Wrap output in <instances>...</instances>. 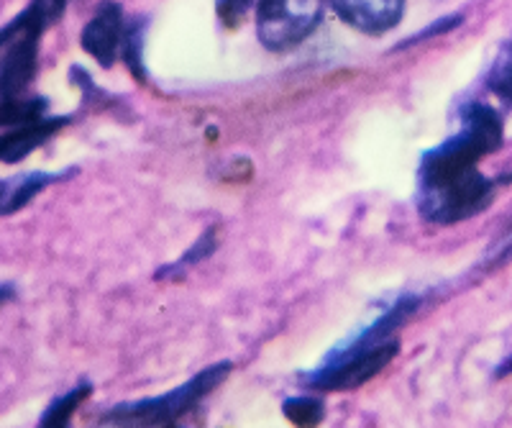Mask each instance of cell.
<instances>
[{"label":"cell","instance_id":"6da1fadb","mask_svg":"<svg viewBox=\"0 0 512 428\" xmlns=\"http://www.w3.org/2000/svg\"><path fill=\"white\" fill-rule=\"evenodd\" d=\"M420 308V298H400L390 311L379 316L369 329L361 331L356 339L346 341L333 349L331 357L323 367L305 377V385L313 390H328V393H344L364 385L397 357L400 341L397 329L408 321Z\"/></svg>","mask_w":512,"mask_h":428},{"label":"cell","instance_id":"7a4b0ae2","mask_svg":"<svg viewBox=\"0 0 512 428\" xmlns=\"http://www.w3.org/2000/svg\"><path fill=\"white\" fill-rule=\"evenodd\" d=\"M505 141L502 116L487 103H469L461 111V129L443 144L423 154L418 167V185L441 182L448 177L477 170L487 154L497 152Z\"/></svg>","mask_w":512,"mask_h":428},{"label":"cell","instance_id":"3957f363","mask_svg":"<svg viewBox=\"0 0 512 428\" xmlns=\"http://www.w3.org/2000/svg\"><path fill=\"white\" fill-rule=\"evenodd\" d=\"M228 375H231V362H218L182 382L172 393L116 405L105 413L103 421L113 426H172L185 413H190L205 395L213 393Z\"/></svg>","mask_w":512,"mask_h":428},{"label":"cell","instance_id":"277c9868","mask_svg":"<svg viewBox=\"0 0 512 428\" xmlns=\"http://www.w3.org/2000/svg\"><path fill=\"white\" fill-rule=\"evenodd\" d=\"M497 188L500 182L482 175L477 167L448 180L418 185V211L425 221L451 226L487 211L495 200Z\"/></svg>","mask_w":512,"mask_h":428},{"label":"cell","instance_id":"5b68a950","mask_svg":"<svg viewBox=\"0 0 512 428\" xmlns=\"http://www.w3.org/2000/svg\"><path fill=\"white\" fill-rule=\"evenodd\" d=\"M323 0H256V34L272 52L305 42L320 24Z\"/></svg>","mask_w":512,"mask_h":428},{"label":"cell","instance_id":"8992f818","mask_svg":"<svg viewBox=\"0 0 512 428\" xmlns=\"http://www.w3.org/2000/svg\"><path fill=\"white\" fill-rule=\"evenodd\" d=\"M126 39V16L116 0H105L95 8L85 29H82L80 44L100 67H113L123 49Z\"/></svg>","mask_w":512,"mask_h":428},{"label":"cell","instance_id":"52a82bcc","mask_svg":"<svg viewBox=\"0 0 512 428\" xmlns=\"http://www.w3.org/2000/svg\"><path fill=\"white\" fill-rule=\"evenodd\" d=\"M70 116H44L39 121H29V124L8 126L0 131V162L3 165H16L31 152L44 147L54 134L70 124Z\"/></svg>","mask_w":512,"mask_h":428},{"label":"cell","instance_id":"ba28073f","mask_svg":"<svg viewBox=\"0 0 512 428\" xmlns=\"http://www.w3.org/2000/svg\"><path fill=\"white\" fill-rule=\"evenodd\" d=\"M346 24L367 34H384L400 24L405 0H328Z\"/></svg>","mask_w":512,"mask_h":428},{"label":"cell","instance_id":"9c48e42d","mask_svg":"<svg viewBox=\"0 0 512 428\" xmlns=\"http://www.w3.org/2000/svg\"><path fill=\"white\" fill-rule=\"evenodd\" d=\"M77 170L64 172H24V175L0 177V218H8L26 208L31 200L57 182L67 180Z\"/></svg>","mask_w":512,"mask_h":428},{"label":"cell","instance_id":"30bf717a","mask_svg":"<svg viewBox=\"0 0 512 428\" xmlns=\"http://www.w3.org/2000/svg\"><path fill=\"white\" fill-rule=\"evenodd\" d=\"M49 100L41 95H18V98L0 100V129L8 126L29 124V121H39V118L49 116Z\"/></svg>","mask_w":512,"mask_h":428},{"label":"cell","instance_id":"8fae6325","mask_svg":"<svg viewBox=\"0 0 512 428\" xmlns=\"http://www.w3.org/2000/svg\"><path fill=\"white\" fill-rule=\"evenodd\" d=\"M93 393V385H90L88 380L77 382L72 390H67L64 395H59V398H54L52 403H49V408L44 413H41L39 418V426L44 428H59V426H70L72 416H75V411L80 408L82 400H88V395Z\"/></svg>","mask_w":512,"mask_h":428},{"label":"cell","instance_id":"7c38bea8","mask_svg":"<svg viewBox=\"0 0 512 428\" xmlns=\"http://www.w3.org/2000/svg\"><path fill=\"white\" fill-rule=\"evenodd\" d=\"M282 413L297 426H318L326 418V405L318 398H287L282 403Z\"/></svg>","mask_w":512,"mask_h":428},{"label":"cell","instance_id":"4fadbf2b","mask_svg":"<svg viewBox=\"0 0 512 428\" xmlns=\"http://www.w3.org/2000/svg\"><path fill=\"white\" fill-rule=\"evenodd\" d=\"M487 88L510 106L512 103V44H507V47L500 52V57L495 59V65H492V70H489V77H487Z\"/></svg>","mask_w":512,"mask_h":428},{"label":"cell","instance_id":"5bb4252c","mask_svg":"<svg viewBox=\"0 0 512 428\" xmlns=\"http://www.w3.org/2000/svg\"><path fill=\"white\" fill-rule=\"evenodd\" d=\"M254 3L256 0H216L218 18H221L228 29H236V26H239L241 21L249 16L251 8H254Z\"/></svg>","mask_w":512,"mask_h":428},{"label":"cell","instance_id":"9a60e30c","mask_svg":"<svg viewBox=\"0 0 512 428\" xmlns=\"http://www.w3.org/2000/svg\"><path fill=\"white\" fill-rule=\"evenodd\" d=\"M213 244H216V241H213V231H208V234H205L203 239H200L198 244L192 247V252H187L185 257L175 264V267H169V272H175V270H180V267H187V264H195V262H200L203 257H208V254L213 252Z\"/></svg>","mask_w":512,"mask_h":428},{"label":"cell","instance_id":"2e32d148","mask_svg":"<svg viewBox=\"0 0 512 428\" xmlns=\"http://www.w3.org/2000/svg\"><path fill=\"white\" fill-rule=\"evenodd\" d=\"M13 298H16V285H13V282H3V285H0V308L6 303H11Z\"/></svg>","mask_w":512,"mask_h":428},{"label":"cell","instance_id":"e0dca14e","mask_svg":"<svg viewBox=\"0 0 512 428\" xmlns=\"http://www.w3.org/2000/svg\"><path fill=\"white\" fill-rule=\"evenodd\" d=\"M507 375H512V354L500 364V367H497L495 372V377H507Z\"/></svg>","mask_w":512,"mask_h":428}]
</instances>
